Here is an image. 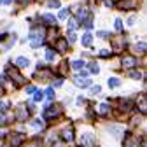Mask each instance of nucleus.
Masks as SVG:
<instances>
[{"label":"nucleus","mask_w":147,"mask_h":147,"mask_svg":"<svg viewBox=\"0 0 147 147\" xmlns=\"http://www.w3.org/2000/svg\"><path fill=\"white\" fill-rule=\"evenodd\" d=\"M100 56H102V58H109V56H110V51H107V49L100 51Z\"/></svg>","instance_id":"nucleus-32"},{"label":"nucleus","mask_w":147,"mask_h":147,"mask_svg":"<svg viewBox=\"0 0 147 147\" xmlns=\"http://www.w3.org/2000/svg\"><path fill=\"white\" fill-rule=\"evenodd\" d=\"M11 0H0V5H9Z\"/></svg>","instance_id":"nucleus-43"},{"label":"nucleus","mask_w":147,"mask_h":147,"mask_svg":"<svg viewBox=\"0 0 147 147\" xmlns=\"http://www.w3.org/2000/svg\"><path fill=\"white\" fill-rule=\"evenodd\" d=\"M65 70H67V61H63V63L60 65V72H61V74H65Z\"/></svg>","instance_id":"nucleus-36"},{"label":"nucleus","mask_w":147,"mask_h":147,"mask_svg":"<svg viewBox=\"0 0 147 147\" xmlns=\"http://www.w3.org/2000/svg\"><path fill=\"white\" fill-rule=\"evenodd\" d=\"M61 82H63L61 79H56V81H54V82H53V86H56V88H58V86H61Z\"/></svg>","instance_id":"nucleus-41"},{"label":"nucleus","mask_w":147,"mask_h":147,"mask_svg":"<svg viewBox=\"0 0 147 147\" xmlns=\"http://www.w3.org/2000/svg\"><path fill=\"white\" fill-rule=\"evenodd\" d=\"M76 84L79 86V88H88V86H91V81L89 79H82V77H76Z\"/></svg>","instance_id":"nucleus-13"},{"label":"nucleus","mask_w":147,"mask_h":147,"mask_svg":"<svg viewBox=\"0 0 147 147\" xmlns=\"http://www.w3.org/2000/svg\"><path fill=\"white\" fill-rule=\"evenodd\" d=\"M30 44H32L33 49H37V47H40V46H42V40H35V39H33V40H30Z\"/></svg>","instance_id":"nucleus-28"},{"label":"nucleus","mask_w":147,"mask_h":147,"mask_svg":"<svg viewBox=\"0 0 147 147\" xmlns=\"http://www.w3.org/2000/svg\"><path fill=\"white\" fill-rule=\"evenodd\" d=\"M72 67H74V68H82V67H84V61L77 60V61H74V63H72Z\"/></svg>","instance_id":"nucleus-30"},{"label":"nucleus","mask_w":147,"mask_h":147,"mask_svg":"<svg viewBox=\"0 0 147 147\" xmlns=\"http://www.w3.org/2000/svg\"><path fill=\"white\" fill-rule=\"evenodd\" d=\"M26 140V137L23 135V133H12L11 137H9V142H11V147H20L23 142Z\"/></svg>","instance_id":"nucleus-5"},{"label":"nucleus","mask_w":147,"mask_h":147,"mask_svg":"<svg viewBox=\"0 0 147 147\" xmlns=\"http://www.w3.org/2000/svg\"><path fill=\"white\" fill-rule=\"evenodd\" d=\"M32 126L35 128V130H42V128H44V123H42L40 119H35V121L32 123Z\"/></svg>","instance_id":"nucleus-23"},{"label":"nucleus","mask_w":147,"mask_h":147,"mask_svg":"<svg viewBox=\"0 0 147 147\" xmlns=\"http://www.w3.org/2000/svg\"><path fill=\"white\" fill-rule=\"evenodd\" d=\"M68 32H70V30H68ZM68 40H70V42L76 40V33H74V32H70V33H68Z\"/></svg>","instance_id":"nucleus-34"},{"label":"nucleus","mask_w":147,"mask_h":147,"mask_svg":"<svg viewBox=\"0 0 147 147\" xmlns=\"http://www.w3.org/2000/svg\"><path fill=\"white\" fill-rule=\"evenodd\" d=\"M138 105H140V112H142V114H145V112H147V103H145V96H144V95L140 96Z\"/></svg>","instance_id":"nucleus-17"},{"label":"nucleus","mask_w":147,"mask_h":147,"mask_svg":"<svg viewBox=\"0 0 147 147\" xmlns=\"http://www.w3.org/2000/svg\"><path fill=\"white\" fill-rule=\"evenodd\" d=\"M68 16H70V11H68V9H61V11H60V14H58L60 20H67Z\"/></svg>","instance_id":"nucleus-24"},{"label":"nucleus","mask_w":147,"mask_h":147,"mask_svg":"<svg viewBox=\"0 0 147 147\" xmlns=\"http://www.w3.org/2000/svg\"><path fill=\"white\" fill-rule=\"evenodd\" d=\"M60 114H61V107L60 105H53V107H49L46 112H44V117L47 121H53V119H56Z\"/></svg>","instance_id":"nucleus-3"},{"label":"nucleus","mask_w":147,"mask_h":147,"mask_svg":"<svg viewBox=\"0 0 147 147\" xmlns=\"http://www.w3.org/2000/svg\"><path fill=\"white\" fill-rule=\"evenodd\" d=\"M103 2H105L107 7H112V5H114V0H103Z\"/></svg>","instance_id":"nucleus-38"},{"label":"nucleus","mask_w":147,"mask_h":147,"mask_svg":"<svg viewBox=\"0 0 147 147\" xmlns=\"http://www.w3.org/2000/svg\"><path fill=\"white\" fill-rule=\"evenodd\" d=\"M107 112H109V105H107V103H102V105H100V114L105 116Z\"/></svg>","instance_id":"nucleus-27"},{"label":"nucleus","mask_w":147,"mask_h":147,"mask_svg":"<svg viewBox=\"0 0 147 147\" xmlns=\"http://www.w3.org/2000/svg\"><path fill=\"white\" fill-rule=\"evenodd\" d=\"M42 21L44 23H49V25H56V18H54L53 14H44L42 16Z\"/></svg>","instance_id":"nucleus-15"},{"label":"nucleus","mask_w":147,"mask_h":147,"mask_svg":"<svg viewBox=\"0 0 147 147\" xmlns=\"http://www.w3.org/2000/svg\"><path fill=\"white\" fill-rule=\"evenodd\" d=\"M88 76H89V74H88L86 70H81V72H79V77H88Z\"/></svg>","instance_id":"nucleus-40"},{"label":"nucleus","mask_w":147,"mask_h":147,"mask_svg":"<svg viewBox=\"0 0 147 147\" xmlns=\"http://www.w3.org/2000/svg\"><path fill=\"white\" fill-rule=\"evenodd\" d=\"M7 109H9V102H4V100H0V112H5Z\"/></svg>","instance_id":"nucleus-26"},{"label":"nucleus","mask_w":147,"mask_h":147,"mask_svg":"<svg viewBox=\"0 0 147 147\" xmlns=\"http://www.w3.org/2000/svg\"><path fill=\"white\" fill-rule=\"evenodd\" d=\"M16 63L20 65V67H23V68H25V67H28V65H30V60H28V58H25V56H20V58L16 60Z\"/></svg>","instance_id":"nucleus-16"},{"label":"nucleus","mask_w":147,"mask_h":147,"mask_svg":"<svg viewBox=\"0 0 147 147\" xmlns=\"http://www.w3.org/2000/svg\"><path fill=\"white\" fill-rule=\"evenodd\" d=\"M42 96H44V95H42V91H35L33 100H35V102H40V100H42Z\"/></svg>","instance_id":"nucleus-29"},{"label":"nucleus","mask_w":147,"mask_h":147,"mask_svg":"<svg viewBox=\"0 0 147 147\" xmlns=\"http://www.w3.org/2000/svg\"><path fill=\"white\" fill-rule=\"evenodd\" d=\"M123 28V21L121 20H116V30H121Z\"/></svg>","instance_id":"nucleus-35"},{"label":"nucleus","mask_w":147,"mask_h":147,"mask_svg":"<svg viewBox=\"0 0 147 147\" xmlns=\"http://www.w3.org/2000/svg\"><path fill=\"white\" fill-rule=\"evenodd\" d=\"M119 84H121V81L116 79V77H110V79H109V86H110V88H117Z\"/></svg>","instance_id":"nucleus-21"},{"label":"nucleus","mask_w":147,"mask_h":147,"mask_svg":"<svg viewBox=\"0 0 147 147\" xmlns=\"http://www.w3.org/2000/svg\"><path fill=\"white\" fill-rule=\"evenodd\" d=\"M26 93H35V88H33V86H28V88H26Z\"/></svg>","instance_id":"nucleus-42"},{"label":"nucleus","mask_w":147,"mask_h":147,"mask_svg":"<svg viewBox=\"0 0 147 147\" xmlns=\"http://www.w3.org/2000/svg\"><path fill=\"white\" fill-rule=\"evenodd\" d=\"M131 77H133V79H142L144 76H142V72H137V70H133V72H131Z\"/></svg>","instance_id":"nucleus-31"},{"label":"nucleus","mask_w":147,"mask_h":147,"mask_svg":"<svg viewBox=\"0 0 147 147\" xmlns=\"http://www.w3.org/2000/svg\"><path fill=\"white\" fill-rule=\"evenodd\" d=\"M93 142H95V138H93V135H91V133H84L81 137V145H84V147H91V145H93Z\"/></svg>","instance_id":"nucleus-10"},{"label":"nucleus","mask_w":147,"mask_h":147,"mask_svg":"<svg viewBox=\"0 0 147 147\" xmlns=\"http://www.w3.org/2000/svg\"><path fill=\"white\" fill-rule=\"evenodd\" d=\"M124 42H126V39H124L123 33H117V35H112V37H110V44L114 46L116 51H121V49L124 47Z\"/></svg>","instance_id":"nucleus-2"},{"label":"nucleus","mask_w":147,"mask_h":147,"mask_svg":"<svg viewBox=\"0 0 147 147\" xmlns=\"http://www.w3.org/2000/svg\"><path fill=\"white\" fill-rule=\"evenodd\" d=\"M76 26H77V23H76V21H70V23H68V28H70V32H74V28H76Z\"/></svg>","instance_id":"nucleus-37"},{"label":"nucleus","mask_w":147,"mask_h":147,"mask_svg":"<svg viewBox=\"0 0 147 147\" xmlns=\"http://www.w3.org/2000/svg\"><path fill=\"white\" fill-rule=\"evenodd\" d=\"M137 63H138V60H135L133 56H124V58L121 60L123 68H135V67H137Z\"/></svg>","instance_id":"nucleus-7"},{"label":"nucleus","mask_w":147,"mask_h":147,"mask_svg":"<svg viewBox=\"0 0 147 147\" xmlns=\"http://www.w3.org/2000/svg\"><path fill=\"white\" fill-rule=\"evenodd\" d=\"M67 49H68V42H67L65 39H60V40L56 42V51H58V53H67Z\"/></svg>","instance_id":"nucleus-12"},{"label":"nucleus","mask_w":147,"mask_h":147,"mask_svg":"<svg viewBox=\"0 0 147 147\" xmlns=\"http://www.w3.org/2000/svg\"><path fill=\"white\" fill-rule=\"evenodd\" d=\"M21 4H28V2H32V0H20Z\"/></svg>","instance_id":"nucleus-45"},{"label":"nucleus","mask_w":147,"mask_h":147,"mask_svg":"<svg viewBox=\"0 0 147 147\" xmlns=\"http://www.w3.org/2000/svg\"><path fill=\"white\" fill-rule=\"evenodd\" d=\"M61 138L65 142H72L74 140V128L72 126H65L63 130H61Z\"/></svg>","instance_id":"nucleus-8"},{"label":"nucleus","mask_w":147,"mask_h":147,"mask_svg":"<svg viewBox=\"0 0 147 147\" xmlns=\"http://www.w3.org/2000/svg\"><path fill=\"white\" fill-rule=\"evenodd\" d=\"M138 5V0H119L117 2V7L121 11H130V9H135Z\"/></svg>","instance_id":"nucleus-4"},{"label":"nucleus","mask_w":147,"mask_h":147,"mask_svg":"<svg viewBox=\"0 0 147 147\" xmlns=\"http://www.w3.org/2000/svg\"><path fill=\"white\" fill-rule=\"evenodd\" d=\"M56 37H58V30H56V28H51V30H49V42H53Z\"/></svg>","instance_id":"nucleus-22"},{"label":"nucleus","mask_w":147,"mask_h":147,"mask_svg":"<svg viewBox=\"0 0 147 147\" xmlns=\"http://www.w3.org/2000/svg\"><path fill=\"white\" fill-rule=\"evenodd\" d=\"M16 117L20 119V121H25L28 117V110H26V105H20L16 110Z\"/></svg>","instance_id":"nucleus-9"},{"label":"nucleus","mask_w":147,"mask_h":147,"mask_svg":"<svg viewBox=\"0 0 147 147\" xmlns=\"http://www.w3.org/2000/svg\"><path fill=\"white\" fill-rule=\"evenodd\" d=\"M91 42H93V35H91V33H84L82 35V46L84 47H89Z\"/></svg>","instance_id":"nucleus-14"},{"label":"nucleus","mask_w":147,"mask_h":147,"mask_svg":"<svg viewBox=\"0 0 147 147\" xmlns=\"http://www.w3.org/2000/svg\"><path fill=\"white\" fill-rule=\"evenodd\" d=\"M135 53H140V54H144L145 53V42H138V44H135Z\"/></svg>","instance_id":"nucleus-18"},{"label":"nucleus","mask_w":147,"mask_h":147,"mask_svg":"<svg viewBox=\"0 0 147 147\" xmlns=\"http://www.w3.org/2000/svg\"><path fill=\"white\" fill-rule=\"evenodd\" d=\"M0 145H2V140H0Z\"/></svg>","instance_id":"nucleus-46"},{"label":"nucleus","mask_w":147,"mask_h":147,"mask_svg":"<svg viewBox=\"0 0 147 147\" xmlns=\"http://www.w3.org/2000/svg\"><path fill=\"white\" fill-rule=\"evenodd\" d=\"M46 95H47V98H54V91H53V89H47Z\"/></svg>","instance_id":"nucleus-39"},{"label":"nucleus","mask_w":147,"mask_h":147,"mask_svg":"<svg viewBox=\"0 0 147 147\" xmlns=\"http://www.w3.org/2000/svg\"><path fill=\"white\" fill-rule=\"evenodd\" d=\"M91 93H93V95H98V93H100V86H93V88H91Z\"/></svg>","instance_id":"nucleus-33"},{"label":"nucleus","mask_w":147,"mask_h":147,"mask_svg":"<svg viewBox=\"0 0 147 147\" xmlns=\"http://www.w3.org/2000/svg\"><path fill=\"white\" fill-rule=\"evenodd\" d=\"M51 76H53V72L47 70V68H44V70H40L39 74H35V79H39V81H47Z\"/></svg>","instance_id":"nucleus-11"},{"label":"nucleus","mask_w":147,"mask_h":147,"mask_svg":"<svg viewBox=\"0 0 147 147\" xmlns=\"http://www.w3.org/2000/svg\"><path fill=\"white\" fill-rule=\"evenodd\" d=\"M44 35H46V32H44V28L42 26H37V28H33L32 32H30V40H44Z\"/></svg>","instance_id":"nucleus-6"},{"label":"nucleus","mask_w":147,"mask_h":147,"mask_svg":"<svg viewBox=\"0 0 147 147\" xmlns=\"http://www.w3.org/2000/svg\"><path fill=\"white\" fill-rule=\"evenodd\" d=\"M5 74H7V77L11 79V81H14V84L16 86H23L26 81H25V77L20 74V70L18 68H14L12 65H7V68H5Z\"/></svg>","instance_id":"nucleus-1"},{"label":"nucleus","mask_w":147,"mask_h":147,"mask_svg":"<svg viewBox=\"0 0 147 147\" xmlns=\"http://www.w3.org/2000/svg\"><path fill=\"white\" fill-rule=\"evenodd\" d=\"M89 72H91V74H98V72H100V67H98V63L91 61V63H89Z\"/></svg>","instance_id":"nucleus-20"},{"label":"nucleus","mask_w":147,"mask_h":147,"mask_svg":"<svg viewBox=\"0 0 147 147\" xmlns=\"http://www.w3.org/2000/svg\"><path fill=\"white\" fill-rule=\"evenodd\" d=\"M98 37H103V39H105V37H109V33L107 32H98Z\"/></svg>","instance_id":"nucleus-44"},{"label":"nucleus","mask_w":147,"mask_h":147,"mask_svg":"<svg viewBox=\"0 0 147 147\" xmlns=\"http://www.w3.org/2000/svg\"><path fill=\"white\" fill-rule=\"evenodd\" d=\"M47 7H51V9H58V7H60V0H49V2H47Z\"/></svg>","instance_id":"nucleus-25"},{"label":"nucleus","mask_w":147,"mask_h":147,"mask_svg":"<svg viewBox=\"0 0 147 147\" xmlns=\"http://www.w3.org/2000/svg\"><path fill=\"white\" fill-rule=\"evenodd\" d=\"M54 58H56V53H54L53 49H47L46 51V60L47 61H54Z\"/></svg>","instance_id":"nucleus-19"}]
</instances>
